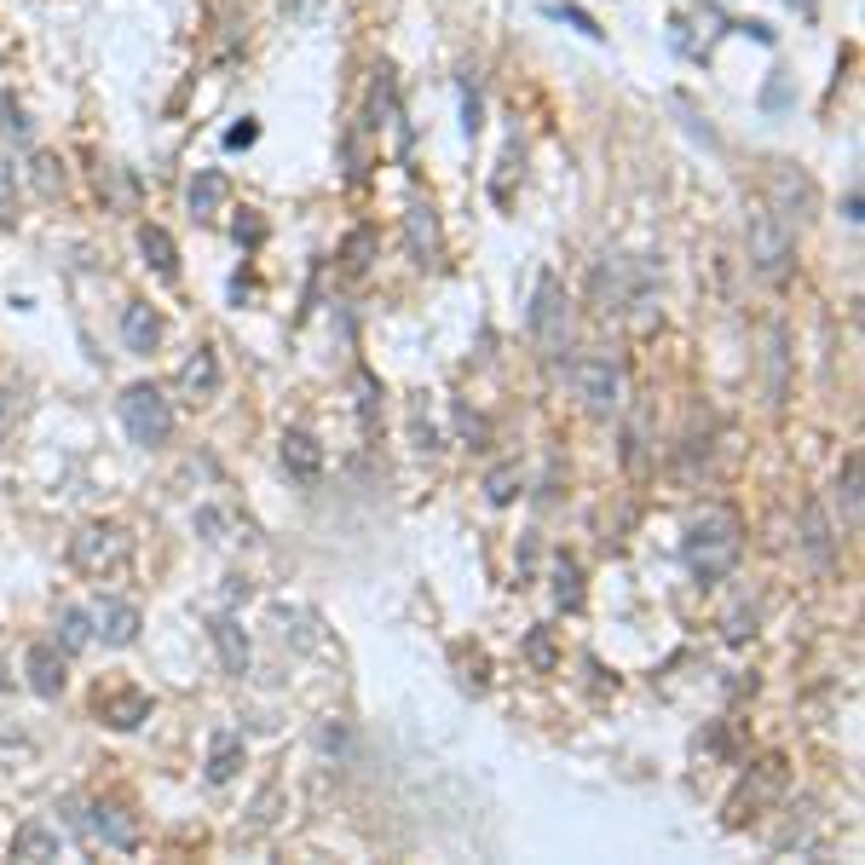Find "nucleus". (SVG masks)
<instances>
[{"mask_svg":"<svg viewBox=\"0 0 865 865\" xmlns=\"http://www.w3.org/2000/svg\"><path fill=\"white\" fill-rule=\"evenodd\" d=\"M739 554H745L739 514H727V508H704V514L686 520L681 559H686V572H693L698 583H722L733 566H739Z\"/></svg>","mask_w":865,"mask_h":865,"instance_id":"f257e3e1","label":"nucleus"},{"mask_svg":"<svg viewBox=\"0 0 865 865\" xmlns=\"http://www.w3.org/2000/svg\"><path fill=\"white\" fill-rule=\"evenodd\" d=\"M121 427H127V439L145 445V450H162L173 439V404L157 381H134V387L121 393Z\"/></svg>","mask_w":865,"mask_h":865,"instance_id":"f03ea898","label":"nucleus"},{"mask_svg":"<svg viewBox=\"0 0 865 865\" xmlns=\"http://www.w3.org/2000/svg\"><path fill=\"white\" fill-rule=\"evenodd\" d=\"M745 232H750V266H756V277L779 289L784 277L797 271V232L784 220H773L768 209H756Z\"/></svg>","mask_w":865,"mask_h":865,"instance_id":"7ed1b4c3","label":"nucleus"},{"mask_svg":"<svg viewBox=\"0 0 865 865\" xmlns=\"http://www.w3.org/2000/svg\"><path fill=\"white\" fill-rule=\"evenodd\" d=\"M531 341L543 346V359H559V352L572 346V300H566V284L559 277H537V289H531Z\"/></svg>","mask_w":865,"mask_h":865,"instance_id":"20e7f679","label":"nucleus"},{"mask_svg":"<svg viewBox=\"0 0 865 865\" xmlns=\"http://www.w3.org/2000/svg\"><path fill=\"white\" fill-rule=\"evenodd\" d=\"M572 381H577V398L589 416H612L623 404V370L606 359V352H589V359L572 364Z\"/></svg>","mask_w":865,"mask_h":865,"instance_id":"39448f33","label":"nucleus"},{"mask_svg":"<svg viewBox=\"0 0 865 865\" xmlns=\"http://www.w3.org/2000/svg\"><path fill=\"white\" fill-rule=\"evenodd\" d=\"M813 209H820V191H813L808 173L791 168V162H773V173H768V214L784 220V225H808Z\"/></svg>","mask_w":865,"mask_h":865,"instance_id":"423d86ee","label":"nucleus"},{"mask_svg":"<svg viewBox=\"0 0 865 865\" xmlns=\"http://www.w3.org/2000/svg\"><path fill=\"white\" fill-rule=\"evenodd\" d=\"M70 559L82 566L87 577H105V572H121L127 566V537L116 525H87L82 537L70 543Z\"/></svg>","mask_w":865,"mask_h":865,"instance_id":"0eeeda50","label":"nucleus"},{"mask_svg":"<svg viewBox=\"0 0 865 865\" xmlns=\"http://www.w3.org/2000/svg\"><path fill=\"white\" fill-rule=\"evenodd\" d=\"M23 675H30L35 698H58L70 686V652L58 641H35L30 652H23Z\"/></svg>","mask_w":865,"mask_h":865,"instance_id":"6e6552de","label":"nucleus"},{"mask_svg":"<svg viewBox=\"0 0 865 865\" xmlns=\"http://www.w3.org/2000/svg\"><path fill=\"white\" fill-rule=\"evenodd\" d=\"M139 629H145V618H139L134 600H116V595H110V600L93 606V634H98L105 647H134Z\"/></svg>","mask_w":865,"mask_h":865,"instance_id":"1a4fd4ad","label":"nucleus"},{"mask_svg":"<svg viewBox=\"0 0 865 865\" xmlns=\"http://www.w3.org/2000/svg\"><path fill=\"white\" fill-rule=\"evenodd\" d=\"M87 813H93V831L105 836V848H139V820L116 797H98Z\"/></svg>","mask_w":865,"mask_h":865,"instance_id":"9d476101","label":"nucleus"},{"mask_svg":"<svg viewBox=\"0 0 865 865\" xmlns=\"http://www.w3.org/2000/svg\"><path fill=\"white\" fill-rule=\"evenodd\" d=\"M209 641H214V652H220L225 675H237V681H243V675H248V664H254L243 623H237V618H209Z\"/></svg>","mask_w":865,"mask_h":865,"instance_id":"9b49d317","label":"nucleus"},{"mask_svg":"<svg viewBox=\"0 0 865 865\" xmlns=\"http://www.w3.org/2000/svg\"><path fill=\"white\" fill-rule=\"evenodd\" d=\"M595 295H600L606 312H618V307H629V300L641 295V277L629 271V260H612V254H606V260L595 266Z\"/></svg>","mask_w":865,"mask_h":865,"instance_id":"f8f14e48","label":"nucleus"},{"mask_svg":"<svg viewBox=\"0 0 865 865\" xmlns=\"http://www.w3.org/2000/svg\"><path fill=\"white\" fill-rule=\"evenodd\" d=\"M404 243H410V260H421V266H432L439 260V214L427 209V202H416L410 214H404Z\"/></svg>","mask_w":865,"mask_h":865,"instance_id":"ddd939ff","label":"nucleus"},{"mask_svg":"<svg viewBox=\"0 0 865 865\" xmlns=\"http://www.w3.org/2000/svg\"><path fill=\"white\" fill-rule=\"evenodd\" d=\"M802 554H808L820 572L836 566V537H831V520H825V508H820V502H808V508H802Z\"/></svg>","mask_w":865,"mask_h":865,"instance_id":"4468645a","label":"nucleus"},{"mask_svg":"<svg viewBox=\"0 0 865 865\" xmlns=\"http://www.w3.org/2000/svg\"><path fill=\"white\" fill-rule=\"evenodd\" d=\"M98 716H105L116 733H134L139 722H150V698L139 686H121V693H98Z\"/></svg>","mask_w":865,"mask_h":865,"instance_id":"2eb2a0df","label":"nucleus"},{"mask_svg":"<svg viewBox=\"0 0 865 865\" xmlns=\"http://www.w3.org/2000/svg\"><path fill=\"white\" fill-rule=\"evenodd\" d=\"M121 341H127V352H157V341H162V318L145 307V300H134V307H121Z\"/></svg>","mask_w":865,"mask_h":865,"instance_id":"dca6fc26","label":"nucleus"},{"mask_svg":"<svg viewBox=\"0 0 865 865\" xmlns=\"http://www.w3.org/2000/svg\"><path fill=\"white\" fill-rule=\"evenodd\" d=\"M225 196H232V180H225L220 168H196V180H191V191H185L191 214H196V220H214V214L225 209Z\"/></svg>","mask_w":865,"mask_h":865,"instance_id":"f3484780","label":"nucleus"},{"mask_svg":"<svg viewBox=\"0 0 865 865\" xmlns=\"http://www.w3.org/2000/svg\"><path fill=\"white\" fill-rule=\"evenodd\" d=\"M243 773V733L220 727L209 739V784H232Z\"/></svg>","mask_w":865,"mask_h":865,"instance_id":"a211bd4d","label":"nucleus"},{"mask_svg":"<svg viewBox=\"0 0 865 865\" xmlns=\"http://www.w3.org/2000/svg\"><path fill=\"white\" fill-rule=\"evenodd\" d=\"M58 854H64V836L46 825V820L18 825V836H12V859H58Z\"/></svg>","mask_w":865,"mask_h":865,"instance_id":"6ab92c4d","label":"nucleus"},{"mask_svg":"<svg viewBox=\"0 0 865 865\" xmlns=\"http://www.w3.org/2000/svg\"><path fill=\"white\" fill-rule=\"evenodd\" d=\"M139 254L157 277H168V284L180 277V248H173V237L162 232V225H139Z\"/></svg>","mask_w":865,"mask_h":865,"instance_id":"aec40b11","label":"nucleus"},{"mask_svg":"<svg viewBox=\"0 0 865 865\" xmlns=\"http://www.w3.org/2000/svg\"><path fill=\"white\" fill-rule=\"evenodd\" d=\"M284 468L295 479H318L323 473V450H318L312 432H284Z\"/></svg>","mask_w":865,"mask_h":865,"instance_id":"412c9836","label":"nucleus"},{"mask_svg":"<svg viewBox=\"0 0 865 865\" xmlns=\"http://www.w3.org/2000/svg\"><path fill=\"white\" fill-rule=\"evenodd\" d=\"M185 387H191V398H214L220 393V359H214V346H202L196 359L185 364Z\"/></svg>","mask_w":865,"mask_h":865,"instance_id":"4be33fe9","label":"nucleus"},{"mask_svg":"<svg viewBox=\"0 0 865 865\" xmlns=\"http://www.w3.org/2000/svg\"><path fill=\"white\" fill-rule=\"evenodd\" d=\"M836 508H843V531H859V456L843 462V479H836Z\"/></svg>","mask_w":865,"mask_h":865,"instance_id":"5701e85b","label":"nucleus"},{"mask_svg":"<svg viewBox=\"0 0 865 865\" xmlns=\"http://www.w3.org/2000/svg\"><path fill=\"white\" fill-rule=\"evenodd\" d=\"M93 641V612H82V606H64L58 612V647L64 652H82Z\"/></svg>","mask_w":865,"mask_h":865,"instance_id":"b1692460","label":"nucleus"},{"mask_svg":"<svg viewBox=\"0 0 865 865\" xmlns=\"http://www.w3.org/2000/svg\"><path fill=\"white\" fill-rule=\"evenodd\" d=\"M554 600L566 606V612H577V606H583V566H577V559H566V554H559V566H554Z\"/></svg>","mask_w":865,"mask_h":865,"instance_id":"393cba45","label":"nucleus"},{"mask_svg":"<svg viewBox=\"0 0 865 865\" xmlns=\"http://www.w3.org/2000/svg\"><path fill=\"white\" fill-rule=\"evenodd\" d=\"M520 485H525V473H520V462H496L491 473H485V496L496 502V508H508L520 496Z\"/></svg>","mask_w":865,"mask_h":865,"instance_id":"a878e982","label":"nucleus"},{"mask_svg":"<svg viewBox=\"0 0 865 865\" xmlns=\"http://www.w3.org/2000/svg\"><path fill=\"white\" fill-rule=\"evenodd\" d=\"M0 134H7L12 145H30V134H35L30 116H23V105H18L12 93H0Z\"/></svg>","mask_w":865,"mask_h":865,"instance_id":"bb28decb","label":"nucleus"},{"mask_svg":"<svg viewBox=\"0 0 865 865\" xmlns=\"http://www.w3.org/2000/svg\"><path fill=\"white\" fill-rule=\"evenodd\" d=\"M768 375H773L768 381V398L784 404V329H773V335H768Z\"/></svg>","mask_w":865,"mask_h":865,"instance_id":"cd10ccee","label":"nucleus"},{"mask_svg":"<svg viewBox=\"0 0 865 865\" xmlns=\"http://www.w3.org/2000/svg\"><path fill=\"white\" fill-rule=\"evenodd\" d=\"M341 266H346V277H364V271H370V232H352V237H346Z\"/></svg>","mask_w":865,"mask_h":865,"instance_id":"c85d7f7f","label":"nucleus"},{"mask_svg":"<svg viewBox=\"0 0 865 865\" xmlns=\"http://www.w3.org/2000/svg\"><path fill=\"white\" fill-rule=\"evenodd\" d=\"M554 634L548 629H531V641H525V664H537V670H554Z\"/></svg>","mask_w":865,"mask_h":865,"instance_id":"c756f323","label":"nucleus"},{"mask_svg":"<svg viewBox=\"0 0 865 865\" xmlns=\"http://www.w3.org/2000/svg\"><path fill=\"white\" fill-rule=\"evenodd\" d=\"M35 191H41V196H58V191H64V168H58L53 157H35Z\"/></svg>","mask_w":865,"mask_h":865,"instance_id":"7c9ffc66","label":"nucleus"},{"mask_svg":"<svg viewBox=\"0 0 865 865\" xmlns=\"http://www.w3.org/2000/svg\"><path fill=\"white\" fill-rule=\"evenodd\" d=\"M318 750H323V756H346V750H352L346 727H341V722H323V727H318Z\"/></svg>","mask_w":865,"mask_h":865,"instance_id":"2f4dec72","label":"nucleus"},{"mask_svg":"<svg viewBox=\"0 0 865 865\" xmlns=\"http://www.w3.org/2000/svg\"><path fill=\"white\" fill-rule=\"evenodd\" d=\"M548 12H554V18H566L572 30H583V35H589V41H600V35H606V30H600V23H595L589 12H583V7H548Z\"/></svg>","mask_w":865,"mask_h":865,"instance_id":"473e14b6","label":"nucleus"},{"mask_svg":"<svg viewBox=\"0 0 865 865\" xmlns=\"http://www.w3.org/2000/svg\"><path fill=\"white\" fill-rule=\"evenodd\" d=\"M462 134H479V93H462Z\"/></svg>","mask_w":865,"mask_h":865,"instance_id":"72a5a7b5","label":"nucleus"},{"mask_svg":"<svg viewBox=\"0 0 865 865\" xmlns=\"http://www.w3.org/2000/svg\"><path fill=\"white\" fill-rule=\"evenodd\" d=\"M237 243H248V248L266 243V225H260V220H237Z\"/></svg>","mask_w":865,"mask_h":865,"instance_id":"f704fd0d","label":"nucleus"},{"mask_svg":"<svg viewBox=\"0 0 865 865\" xmlns=\"http://www.w3.org/2000/svg\"><path fill=\"white\" fill-rule=\"evenodd\" d=\"M196 525L209 531V537H220V531H225V520H220V508H202V514H196Z\"/></svg>","mask_w":865,"mask_h":865,"instance_id":"c9c22d12","label":"nucleus"},{"mask_svg":"<svg viewBox=\"0 0 865 865\" xmlns=\"http://www.w3.org/2000/svg\"><path fill=\"white\" fill-rule=\"evenodd\" d=\"M254 134H260V127L243 121V127H232V134H225V145H232V150H237V145H254Z\"/></svg>","mask_w":865,"mask_h":865,"instance_id":"e433bc0d","label":"nucleus"},{"mask_svg":"<svg viewBox=\"0 0 865 865\" xmlns=\"http://www.w3.org/2000/svg\"><path fill=\"white\" fill-rule=\"evenodd\" d=\"M843 220H848V225H859V191H848V202H843Z\"/></svg>","mask_w":865,"mask_h":865,"instance_id":"4c0bfd02","label":"nucleus"},{"mask_svg":"<svg viewBox=\"0 0 865 865\" xmlns=\"http://www.w3.org/2000/svg\"><path fill=\"white\" fill-rule=\"evenodd\" d=\"M791 7H802V12H813V0H791Z\"/></svg>","mask_w":865,"mask_h":865,"instance_id":"58836bf2","label":"nucleus"}]
</instances>
